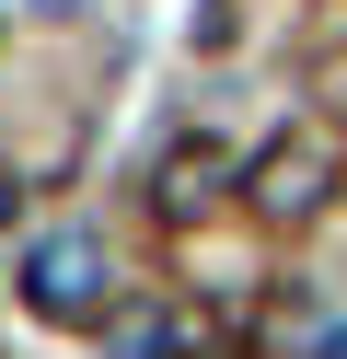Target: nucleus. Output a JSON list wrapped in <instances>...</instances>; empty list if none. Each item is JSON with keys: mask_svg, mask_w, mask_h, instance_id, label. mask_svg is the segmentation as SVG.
Wrapping results in <instances>:
<instances>
[{"mask_svg": "<svg viewBox=\"0 0 347 359\" xmlns=\"http://www.w3.org/2000/svg\"><path fill=\"white\" fill-rule=\"evenodd\" d=\"M23 302L46 313V325H104L116 313V266L93 232H35L23 243Z\"/></svg>", "mask_w": 347, "mask_h": 359, "instance_id": "f257e3e1", "label": "nucleus"}, {"mask_svg": "<svg viewBox=\"0 0 347 359\" xmlns=\"http://www.w3.org/2000/svg\"><path fill=\"white\" fill-rule=\"evenodd\" d=\"M324 197H336V140H324V128H301V140H278L266 163H254V209L266 220H313Z\"/></svg>", "mask_w": 347, "mask_h": 359, "instance_id": "f03ea898", "label": "nucleus"}, {"mask_svg": "<svg viewBox=\"0 0 347 359\" xmlns=\"http://www.w3.org/2000/svg\"><path fill=\"white\" fill-rule=\"evenodd\" d=\"M220 174H231V151H220V140H185L174 163H162V209H174V220H185V209H208V197H220Z\"/></svg>", "mask_w": 347, "mask_h": 359, "instance_id": "7ed1b4c3", "label": "nucleus"}, {"mask_svg": "<svg viewBox=\"0 0 347 359\" xmlns=\"http://www.w3.org/2000/svg\"><path fill=\"white\" fill-rule=\"evenodd\" d=\"M116 348L151 359V348H174V325H162V313H116Z\"/></svg>", "mask_w": 347, "mask_h": 359, "instance_id": "20e7f679", "label": "nucleus"}, {"mask_svg": "<svg viewBox=\"0 0 347 359\" xmlns=\"http://www.w3.org/2000/svg\"><path fill=\"white\" fill-rule=\"evenodd\" d=\"M12 197H23V186H0V220H12Z\"/></svg>", "mask_w": 347, "mask_h": 359, "instance_id": "39448f33", "label": "nucleus"}]
</instances>
